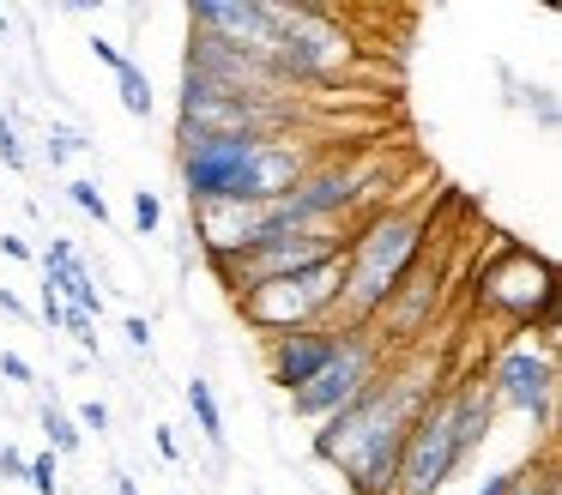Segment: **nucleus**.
I'll return each instance as SVG.
<instances>
[{
    "mask_svg": "<svg viewBox=\"0 0 562 495\" xmlns=\"http://www.w3.org/2000/svg\"><path fill=\"white\" fill-rule=\"evenodd\" d=\"M436 398L429 369H393L375 374L339 417H327L315 429V459L339 465L351 495H393V471H400L405 435L424 417V405Z\"/></svg>",
    "mask_w": 562,
    "mask_h": 495,
    "instance_id": "1",
    "label": "nucleus"
},
{
    "mask_svg": "<svg viewBox=\"0 0 562 495\" xmlns=\"http://www.w3.org/2000/svg\"><path fill=\"white\" fill-rule=\"evenodd\" d=\"M417 260H424V212H375L345 229V290L333 326H369L417 272Z\"/></svg>",
    "mask_w": 562,
    "mask_h": 495,
    "instance_id": "2",
    "label": "nucleus"
},
{
    "mask_svg": "<svg viewBox=\"0 0 562 495\" xmlns=\"http://www.w3.org/2000/svg\"><path fill=\"white\" fill-rule=\"evenodd\" d=\"M472 302L484 314H496V320H508V326H532L538 320L544 350L557 345V272H550L544 254L520 248V241H502V248L477 266Z\"/></svg>",
    "mask_w": 562,
    "mask_h": 495,
    "instance_id": "3",
    "label": "nucleus"
},
{
    "mask_svg": "<svg viewBox=\"0 0 562 495\" xmlns=\"http://www.w3.org/2000/svg\"><path fill=\"white\" fill-rule=\"evenodd\" d=\"M339 290H345V254L315 272L279 278V284H255L236 296V314L255 326L260 338H284V333H308V326H333L339 314Z\"/></svg>",
    "mask_w": 562,
    "mask_h": 495,
    "instance_id": "4",
    "label": "nucleus"
},
{
    "mask_svg": "<svg viewBox=\"0 0 562 495\" xmlns=\"http://www.w3.org/2000/svg\"><path fill=\"white\" fill-rule=\"evenodd\" d=\"M363 60L357 36L345 31L333 12L321 7H291L284 12V31H279V48L267 55L272 79L291 91V85H333L339 72H351Z\"/></svg>",
    "mask_w": 562,
    "mask_h": 495,
    "instance_id": "5",
    "label": "nucleus"
},
{
    "mask_svg": "<svg viewBox=\"0 0 562 495\" xmlns=\"http://www.w3.org/2000/svg\"><path fill=\"white\" fill-rule=\"evenodd\" d=\"M465 441H460V423H453V393L429 398L424 417L412 423L405 435V453H400V471H393V495H441L448 477L465 465Z\"/></svg>",
    "mask_w": 562,
    "mask_h": 495,
    "instance_id": "6",
    "label": "nucleus"
},
{
    "mask_svg": "<svg viewBox=\"0 0 562 495\" xmlns=\"http://www.w3.org/2000/svg\"><path fill=\"white\" fill-rule=\"evenodd\" d=\"M375 374H381V333L375 326H339V350L327 357V369H321L315 381L291 393V410L303 423H327V417H339Z\"/></svg>",
    "mask_w": 562,
    "mask_h": 495,
    "instance_id": "7",
    "label": "nucleus"
},
{
    "mask_svg": "<svg viewBox=\"0 0 562 495\" xmlns=\"http://www.w3.org/2000/svg\"><path fill=\"white\" fill-rule=\"evenodd\" d=\"M176 169H182L188 205H231L236 176L255 157V133H176Z\"/></svg>",
    "mask_w": 562,
    "mask_h": 495,
    "instance_id": "8",
    "label": "nucleus"
},
{
    "mask_svg": "<svg viewBox=\"0 0 562 495\" xmlns=\"http://www.w3.org/2000/svg\"><path fill=\"white\" fill-rule=\"evenodd\" d=\"M345 254V229L321 224V229H279V236L255 241L248 254H236V296L255 284H279V278L315 272V266L339 260Z\"/></svg>",
    "mask_w": 562,
    "mask_h": 495,
    "instance_id": "9",
    "label": "nucleus"
},
{
    "mask_svg": "<svg viewBox=\"0 0 562 495\" xmlns=\"http://www.w3.org/2000/svg\"><path fill=\"white\" fill-rule=\"evenodd\" d=\"M284 12L291 7H260V0H194V7H188V31L212 36V43L236 48V55H248V60H267L272 48H279Z\"/></svg>",
    "mask_w": 562,
    "mask_h": 495,
    "instance_id": "10",
    "label": "nucleus"
},
{
    "mask_svg": "<svg viewBox=\"0 0 562 495\" xmlns=\"http://www.w3.org/2000/svg\"><path fill=\"white\" fill-rule=\"evenodd\" d=\"M490 398L508 410H526L532 423H550V405H557V362L550 350H532V345H508L490 369Z\"/></svg>",
    "mask_w": 562,
    "mask_h": 495,
    "instance_id": "11",
    "label": "nucleus"
},
{
    "mask_svg": "<svg viewBox=\"0 0 562 495\" xmlns=\"http://www.w3.org/2000/svg\"><path fill=\"white\" fill-rule=\"evenodd\" d=\"M308 164H315V157H308L303 145L291 139V133H279V139H260L255 157L243 164V176H236V200H231V205H272V200H284V193L303 181Z\"/></svg>",
    "mask_w": 562,
    "mask_h": 495,
    "instance_id": "12",
    "label": "nucleus"
},
{
    "mask_svg": "<svg viewBox=\"0 0 562 495\" xmlns=\"http://www.w3.org/2000/svg\"><path fill=\"white\" fill-rule=\"evenodd\" d=\"M333 350H339V326H308V333L267 338V374H272V386H284V393L308 386L321 369H327Z\"/></svg>",
    "mask_w": 562,
    "mask_h": 495,
    "instance_id": "13",
    "label": "nucleus"
},
{
    "mask_svg": "<svg viewBox=\"0 0 562 495\" xmlns=\"http://www.w3.org/2000/svg\"><path fill=\"white\" fill-rule=\"evenodd\" d=\"M429 302H436V272H424V266H417V272L405 278L400 290H393L387 308H381V326H387V333H381V345H387V338H412V333H424Z\"/></svg>",
    "mask_w": 562,
    "mask_h": 495,
    "instance_id": "14",
    "label": "nucleus"
},
{
    "mask_svg": "<svg viewBox=\"0 0 562 495\" xmlns=\"http://www.w3.org/2000/svg\"><path fill=\"white\" fill-rule=\"evenodd\" d=\"M188 410H194V423H200V435H206L212 447H224V410H218V398H212V386L200 381H188Z\"/></svg>",
    "mask_w": 562,
    "mask_h": 495,
    "instance_id": "15",
    "label": "nucleus"
},
{
    "mask_svg": "<svg viewBox=\"0 0 562 495\" xmlns=\"http://www.w3.org/2000/svg\"><path fill=\"white\" fill-rule=\"evenodd\" d=\"M43 435H49V453H55V459H61V453H79V447H86L79 423L67 417L61 405H43Z\"/></svg>",
    "mask_w": 562,
    "mask_h": 495,
    "instance_id": "16",
    "label": "nucleus"
},
{
    "mask_svg": "<svg viewBox=\"0 0 562 495\" xmlns=\"http://www.w3.org/2000/svg\"><path fill=\"white\" fill-rule=\"evenodd\" d=\"M115 91H122V109H127V115H139V121L151 115V79L134 67V60H122V72H115Z\"/></svg>",
    "mask_w": 562,
    "mask_h": 495,
    "instance_id": "17",
    "label": "nucleus"
},
{
    "mask_svg": "<svg viewBox=\"0 0 562 495\" xmlns=\"http://www.w3.org/2000/svg\"><path fill=\"white\" fill-rule=\"evenodd\" d=\"M25 483H31L37 495H61V459H55V453H37V459L25 465Z\"/></svg>",
    "mask_w": 562,
    "mask_h": 495,
    "instance_id": "18",
    "label": "nucleus"
},
{
    "mask_svg": "<svg viewBox=\"0 0 562 495\" xmlns=\"http://www.w3.org/2000/svg\"><path fill=\"white\" fill-rule=\"evenodd\" d=\"M67 200H74L86 217H98V224H110V205H103L98 181H67Z\"/></svg>",
    "mask_w": 562,
    "mask_h": 495,
    "instance_id": "19",
    "label": "nucleus"
},
{
    "mask_svg": "<svg viewBox=\"0 0 562 495\" xmlns=\"http://www.w3.org/2000/svg\"><path fill=\"white\" fill-rule=\"evenodd\" d=\"M134 224H139V236H158L164 205H158V193H151V188H139V193H134Z\"/></svg>",
    "mask_w": 562,
    "mask_h": 495,
    "instance_id": "20",
    "label": "nucleus"
},
{
    "mask_svg": "<svg viewBox=\"0 0 562 495\" xmlns=\"http://www.w3.org/2000/svg\"><path fill=\"white\" fill-rule=\"evenodd\" d=\"M0 164L13 169V176L31 164V157H25V145H19V133H13V115H0Z\"/></svg>",
    "mask_w": 562,
    "mask_h": 495,
    "instance_id": "21",
    "label": "nucleus"
},
{
    "mask_svg": "<svg viewBox=\"0 0 562 495\" xmlns=\"http://www.w3.org/2000/svg\"><path fill=\"white\" fill-rule=\"evenodd\" d=\"M508 495H557V477H550V465H538V471L520 465V477H514Z\"/></svg>",
    "mask_w": 562,
    "mask_h": 495,
    "instance_id": "22",
    "label": "nucleus"
},
{
    "mask_svg": "<svg viewBox=\"0 0 562 495\" xmlns=\"http://www.w3.org/2000/svg\"><path fill=\"white\" fill-rule=\"evenodd\" d=\"M86 145H91L86 133H67V127H61V133H49V164H67V157L86 151Z\"/></svg>",
    "mask_w": 562,
    "mask_h": 495,
    "instance_id": "23",
    "label": "nucleus"
},
{
    "mask_svg": "<svg viewBox=\"0 0 562 495\" xmlns=\"http://www.w3.org/2000/svg\"><path fill=\"white\" fill-rule=\"evenodd\" d=\"M61 326H67V333H74L86 350H98V333H91L98 320H91V314H79V308H61Z\"/></svg>",
    "mask_w": 562,
    "mask_h": 495,
    "instance_id": "24",
    "label": "nucleus"
},
{
    "mask_svg": "<svg viewBox=\"0 0 562 495\" xmlns=\"http://www.w3.org/2000/svg\"><path fill=\"white\" fill-rule=\"evenodd\" d=\"M74 423H79V435H86V429H98V435H103V429H110V405H103V398H86Z\"/></svg>",
    "mask_w": 562,
    "mask_h": 495,
    "instance_id": "25",
    "label": "nucleus"
},
{
    "mask_svg": "<svg viewBox=\"0 0 562 495\" xmlns=\"http://www.w3.org/2000/svg\"><path fill=\"white\" fill-rule=\"evenodd\" d=\"M0 374H7V381H19V386H31V381H37V374H31V362L19 357V350H0Z\"/></svg>",
    "mask_w": 562,
    "mask_h": 495,
    "instance_id": "26",
    "label": "nucleus"
},
{
    "mask_svg": "<svg viewBox=\"0 0 562 495\" xmlns=\"http://www.w3.org/2000/svg\"><path fill=\"white\" fill-rule=\"evenodd\" d=\"M122 333H127V345H134V350H151V326H146V314H127Z\"/></svg>",
    "mask_w": 562,
    "mask_h": 495,
    "instance_id": "27",
    "label": "nucleus"
},
{
    "mask_svg": "<svg viewBox=\"0 0 562 495\" xmlns=\"http://www.w3.org/2000/svg\"><path fill=\"white\" fill-rule=\"evenodd\" d=\"M25 465H31V459L19 453V447H0V477H19V483H25Z\"/></svg>",
    "mask_w": 562,
    "mask_h": 495,
    "instance_id": "28",
    "label": "nucleus"
},
{
    "mask_svg": "<svg viewBox=\"0 0 562 495\" xmlns=\"http://www.w3.org/2000/svg\"><path fill=\"white\" fill-rule=\"evenodd\" d=\"M91 55H98L103 67H115V72H122V60H127L122 48H115V43H103V36H91Z\"/></svg>",
    "mask_w": 562,
    "mask_h": 495,
    "instance_id": "29",
    "label": "nucleus"
},
{
    "mask_svg": "<svg viewBox=\"0 0 562 495\" xmlns=\"http://www.w3.org/2000/svg\"><path fill=\"white\" fill-rule=\"evenodd\" d=\"M37 314H43V326H61V296H55V290H43Z\"/></svg>",
    "mask_w": 562,
    "mask_h": 495,
    "instance_id": "30",
    "label": "nucleus"
},
{
    "mask_svg": "<svg viewBox=\"0 0 562 495\" xmlns=\"http://www.w3.org/2000/svg\"><path fill=\"white\" fill-rule=\"evenodd\" d=\"M0 314H13V320H25V302H19L7 284H0Z\"/></svg>",
    "mask_w": 562,
    "mask_h": 495,
    "instance_id": "31",
    "label": "nucleus"
},
{
    "mask_svg": "<svg viewBox=\"0 0 562 495\" xmlns=\"http://www.w3.org/2000/svg\"><path fill=\"white\" fill-rule=\"evenodd\" d=\"M0 248L13 254V260H37V254H31V248H25V241H19V236H0Z\"/></svg>",
    "mask_w": 562,
    "mask_h": 495,
    "instance_id": "32",
    "label": "nucleus"
},
{
    "mask_svg": "<svg viewBox=\"0 0 562 495\" xmlns=\"http://www.w3.org/2000/svg\"><path fill=\"white\" fill-rule=\"evenodd\" d=\"M115 495H139V490H134V477H115Z\"/></svg>",
    "mask_w": 562,
    "mask_h": 495,
    "instance_id": "33",
    "label": "nucleus"
},
{
    "mask_svg": "<svg viewBox=\"0 0 562 495\" xmlns=\"http://www.w3.org/2000/svg\"><path fill=\"white\" fill-rule=\"evenodd\" d=\"M7 31H13V19H7V12H0V36H7Z\"/></svg>",
    "mask_w": 562,
    "mask_h": 495,
    "instance_id": "34",
    "label": "nucleus"
}]
</instances>
